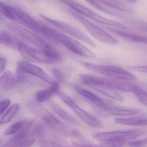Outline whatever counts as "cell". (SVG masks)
<instances>
[{
	"label": "cell",
	"instance_id": "e0dca14e",
	"mask_svg": "<svg viewBox=\"0 0 147 147\" xmlns=\"http://www.w3.org/2000/svg\"><path fill=\"white\" fill-rule=\"evenodd\" d=\"M70 86L74 90H75L82 96L86 98L88 100L93 103L97 106H100L104 105V101L99 97L97 96L90 91L81 87L78 85L74 84H70Z\"/></svg>",
	"mask_w": 147,
	"mask_h": 147
},
{
	"label": "cell",
	"instance_id": "1f68e13d",
	"mask_svg": "<svg viewBox=\"0 0 147 147\" xmlns=\"http://www.w3.org/2000/svg\"><path fill=\"white\" fill-rule=\"evenodd\" d=\"M129 68L132 70L138 71V72H142V73H147V67L146 66H133L129 67Z\"/></svg>",
	"mask_w": 147,
	"mask_h": 147
},
{
	"label": "cell",
	"instance_id": "5b68a950",
	"mask_svg": "<svg viewBox=\"0 0 147 147\" xmlns=\"http://www.w3.org/2000/svg\"><path fill=\"white\" fill-rule=\"evenodd\" d=\"M145 133L143 129L116 130L100 131L92 135L93 138L101 142L116 141L124 142L134 140L142 136Z\"/></svg>",
	"mask_w": 147,
	"mask_h": 147
},
{
	"label": "cell",
	"instance_id": "836d02e7",
	"mask_svg": "<svg viewBox=\"0 0 147 147\" xmlns=\"http://www.w3.org/2000/svg\"><path fill=\"white\" fill-rule=\"evenodd\" d=\"M6 5H5L2 1H0V13L2 14L3 11H4V8L5 7Z\"/></svg>",
	"mask_w": 147,
	"mask_h": 147
},
{
	"label": "cell",
	"instance_id": "9a60e30c",
	"mask_svg": "<svg viewBox=\"0 0 147 147\" xmlns=\"http://www.w3.org/2000/svg\"><path fill=\"white\" fill-rule=\"evenodd\" d=\"M88 86L112 99L120 101L123 100V98L115 91V89L110 87L99 84H90Z\"/></svg>",
	"mask_w": 147,
	"mask_h": 147
},
{
	"label": "cell",
	"instance_id": "f546056e",
	"mask_svg": "<svg viewBox=\"0 0 147 147\" xmlns=\"http://www.w3.org/2000/svg\"><path fill=\"white\" fill-rule=\"evenodd\" d=\"M102 146H110V147H120L124 145V142H116V141H108V142H102Z\"/></svg>",
	"mask_w": 147,
	"mask_h": 147
},
{
	"label": "cell",
	"instance_id": "7a4b0ae2",
	"mask_svg": "<svg viewBox=\"0 0 147 147\" xmlns=\"http://www.w3.org/2000/svg\"><path fill=\"white\" fill-rule=\"evenodd\" d=\"M46 28L55 43L61 44L71 52L79 55L90 58L96 57L92 51L76 39L51 28L47 25Z\"/></svg>",
	"mask_w": 147,
	"mask_h": 147
},
{
	"label": "cell",
	"instance_id": "7402d4cb",
	"mask_svg": "<svg viewBox=\"0 0 147 147\" xmlns=\"http://www.w3.org/2000/svg\"><path fill=\"white\" fill-rule=\"evenodd\" d=\"M108 29L109 30L112 31L113 32L117 34L122 37L129 39L131 41L137 42L142 43H147V38L144 36L137 35V34L126 33V32L119 30H117V29H113L112 28H109Z\"/></svg>",
	"mask_w": 147,
	"mask_h": 147
},
{
	"label": "cell",
	"instance_id": "7c38bea8",
	"mask_svg": "<svg viewBox=\"0 0 147 147\" xmlns=\"http://www.w3.org/2000/svg\"><path fill=\"white\" fill-rule=\"evenodd\" d=\"M17 75H31L51 86L59 85L41 68L24 61H20L17 63Z\"/></svg>",
	"mask_w": 147,
	"mask_h": 147
},
{
	"label": "cell",
	"instance_id": "d4e9b609",
	"mask_svg": "<svg viewBox=\"0 0 147 147\" xmlns=\"http://www.w3.org/2000/svg\"><path fill=\"white\" fill-rule=\"evenodd\" d=\"M27 121L26 120H22L16 122L8 127L4 132V135L6 136L13 135L18 133L21 131L26 125Z\"/></svg>",
	"mask_w": 147,
	"mask_h": 147
},
{
	"label": "cell",
	"instance_id": "52a82bcc",
	"mask_svg": "<svg viewBox=\"0 0 147 147\" xmlns=\"http://www.w3.org/2000/svg\"><path fill=\"white\" fill-rule=\"evenodd\" d=\"M41 118L44 123L51 129L64 136L78 138L83 142L87 141L78 131L69 127L46 110L42 112Z\"/></svg>",
	"mask_w": 147,
	"mask_h": 147
},
{
	"label": "cell",
	"instance_id": "5bb4252c",
	"mask_svg": "<svg viewBox=\"0 0 147 147\" xmlns=\"http://www.w3.org/2000/svg\"><path fill=\"white\" fill-rule=\"evenodd\" d=\"M98 111L101 114L108 116H128L135 115L141 111L139 108H129L122 107L102 105L97 106Z\"/></svg>",
	"mask_w": 147,
	"mask_h": 147
},
{
	"label": "cell",
	"instance_id": "ffe728a7",
	"mask_svg": "<svg viewBox=\"0 0 147 147\" xmlns=\"http://www.w3.org/2000/svg\"><path fill=\"white\" fill-rule=\"evenodd\" d=\"M49 105L53 110L66 122L75 125H79V122L77 120L69 115L55 101L52 100H50L49 101Z\"/></svg>",
	"mask_w": 147,
	"mask_h": 147
},
{
	"label": "cell",
	"instance_id": "4dcf8cb0",
	"mask_svg": "<svg viewBox=\"0 0 147 147\" xmlns=\"http://www.w3.org/2000/svg\"><path fill=\"white\" fill-rule=\"evenodd\" d=\"M11 103V100L8 99L0 101V115L9 107Z\"/></svg>",
	"mask_w": 147,
	"mask_h": 147
},
{
	"label": "cell",
	"instance_id": "3957f363",
	"mask_svg": "<svg viewBox=\"0 0 147 147\" xmlns=\"http://www.w3.org/2000/svg\"><path fill=\"white\" fill-rule=\"evenodd\" d=\"M79 63L88 70L111 78L126 81H136L138 80L134 75L118 67L94 64L83 61H80Z\"/></svg>",
	"mask_w": 147,
	"mask_h": 147
},
{
	"label": "cell",
	"instance_id": "4fadbf2b",
	"mask_svg": "<svg viewBox=\"0 0 147 147\" xmlns=\"http://www.w3.org/2000/svg\"><path fill=\"white\" fill-rule=\"evenodd\" d=\"M18 50L27 61L44 64L55 63V61L48 58L40 50L32 47L23 42L20 41L19 42Z\"/></svg>",
	"mask_w": 147,
	"mask_h": 147
},
{
	"label": "cell",
	"instance_id": "9c48e42d",
	"mask_svg": "<svg viewBox=\"0 0 147 147\" xmlns=\"http://www.w3.org/2000/svg\"><path fill=\"white\" fill-rule=\"evenodd\" d=\"M40 16L48 24H51L56 28L57 30L70 35L74 38L86 43L90 46L95 47V43L92 40L79 29L62 21L48 18L43 14H40Z\"/></svg>",
	"mask_w": 147,
	"mask_h": 147
},
{
	"label": "cell",
	"instance_id": "f1b7e54d",
	"mask_svg": "<svg viewBox=\"0 0 147 147\" xmlns=\"http://www.w3.org/2000/svg\"><path fill=\"white\" fill-rule=\"evenodd\" d=\"M147 144V138L138 141H132L128 143V145L131 147H144Z\"/></svg>",
	"mask_w": 147,
	"mask_h": 147
},
{
	"label": "cell",
	"instance_id": "cb8c5ba5",
	"mask_svg": "<svg viewBox=\"0 0 147 147\" xmlns=\"http://www.w3.org/2000/svg\"><path fill=\"white\" fill-rule=\"evenodd\" d=\"M101 4L106 5L119 11H123L129 12L130 9L126 5L118 0H96Z\"/></svg>",
	"mask_w": 147,
	"mask_h": 147
},
{
	"label": "cell",
	"instance_id": "83f0119b",
	"mask_svg": "<svg viewBox=\"0 0 147 147\" xmlns=\"http://www.w3.org/2000/svg\"><path fill=\"white\" fill-rule=\"evenodd\" d=\"M51 73L53 77L55 80V81L59 83H64L66 80V76L63 72L57 68H54L51 70Z\"/></svg>",
	"mask_w": 147,
	"mask_h": 147
},
{
	"label": "cell",
	"instance_id": "30bf717a",
	"mask_svg": "<svg viewBox=\"0 0 147 147\" xmlns=\"http://www.w3.org/2000/svg\"><path fill=\"white\" fill-rule=\"evenodd\" d=\"M56 94L67 105L76 115L88 125L95 128H102L101 122L81 108L68 95L58 89Z\"/></svg>",
	"mask_w": 147,
	"mask_h": 147
},
{
	"label": "cell",
	"instance_id": "ac0fdd59",
	"mask_svg": "<svg viewBox=\"0 0 147 147\" xmlns=\"http://www.w3.org/2000/svg\"><path fill=\"white\" fill-rule=\"evenodd\" d=\"M16 84V79L10 71L5 72L0 77V90L8 91Z\"/></svg>",
	"mask_w": 147,
	"mask_h": 147
},
{
	"label": "cell",
	"instance_id": "e575fe53",
	"mask_svg": "<svg viewBox=\"0 0 147 147\" xmlns=\"http://www.w3.org/2000/svg\"><path fill=\"white\" fill-rule=\"evenodd\" d=\"M126 1L132 3H136L137 1V0H126Z\"/></svg>",
	"mask_w": 147,
	"mask_h": 147
},
{
	"label": "cell",
	"instance_id": "8fae6325",
	"mask_svg": "<svg viewBox=\"0 0 147 147\" xmlns=\"http://www.w3.org/2000/svg\"><path fill=\"white\" fill-rule=\"evenodd\" d=\"M36 121L31 120L27 122L21 131L8 141L5 147H30L36 141V138L31 134V131Z\"/></svg>",
	"mask_w": 147,
	"mask_h": 147
},
{
	"label": "cell",
	"instance_id": "277c9868",
	"mask_svg": "<svg viewBox=\"0 0 147 147\" xmlns=\"http://www.w3.org/2000/svg\"><path fill=\"white\" fill-rule=\"evenodd\" d=\"M59 1L68 6L71 9L82 16L88 18L100 24L110 26L111 28L113 29L121 30H125L126 29V26L123 24L102 17L74 0Z\"/></svg>",
	"mask_w": 147,
	"mask_h": 147
},
{
	"label": "cell",
	"instance_id": "4316f807",
	"mask_svg": "<svg viewBox=\"0 0 147 147\" xmlns=\"http://www.w3.org/2000/svg\"><path fill=\"white\" fill-rule=\"evenodd\" d=\"M85 1L94 8H96V9L100 10L101 11L104 12L106 13H108L111 15H117V16L119 14L117 12L109 8H106L104 6L100 5L96 0H85Z\"/></svg>",
	"mask_w": 147,
	"mask_h": 147
},
{
	"label": "cell",
	"instance_id": "6da1fadb",
	"mask_svg": "<svg viewBox=\"0 0 147 147\" xmlns=\"http://www.w3.org/2000/svg\"><path fill=\"white\" fill-rule=\"evenodd\" d=\"M7 26L13 32L40 50L47 57H51L55 53V48L37 33L14 22L9 23Z\"/></svg>",
	"mask_w": 147,
	"mask_h": 147
},
{
	"label": "cell",
	"instance_id": "603a6c76",
	"mask_svg": "<svg viewBox=\"0 0 147 147\" xmlns=\"http://www.w3.org/2000/svg\"><path fill=\"white\" fill-rule=\"evenodd\" d=\"M20 105L18 103L13 105L0 120V125L5 124L12 120L18 112Z\"/></svg>",
	"mask_w": 147,
	"mask_h": 147
},
{
	"label": "cell",
	"instance_id": "484cf974",
	"mask_svg": "<svg viewBox=\"0 0 147 147\" xmlns=\"http://www.w3.org/2000/svg\"><path fill=\"white\" fill-rule=\"evenodd\" d=\"M132 92H134L138 101L142 105L147 106V98L146 92L140 87L134 84H133L132 87Z\"/></svg>",
	"mask_w": 147,
	"mask_h": 147
},
{
	"label": "cell",
	"instance_id": "2e32d148",
	"mask_svg": "<svg viewBox=\"0 0 147 147\" xmlns=\"http://www.w3.org/2000/svg\"><path fill=\"white\" fill-rule=\"evenodd\" d=\"M114 121L115 123L118 124L133 126L146 125L147 123V117L145 113L127 118H117L115 119Z\"/></svg>",
	"mask_w": 147,
	"mask_h": 147
},
{
	"label": "cell",
	"instance_id": "8992f818",
	"mask_svg": "<svg viewBox=\"0 0 147 147\" xmlns=\"http://www.w3.org/2000/svg\"><path fill=\"white\" fill-rule=\"evenodd\" d=\"M69 12L72 17L82 24L90 34L98 41L107 45L117 44L118 42L115 38L90 22L83 16L72 9H69Z\"/></svg>",
	"mask_w": 147,
	"mask_h": 147
},
{
	"label": "cell",
	"instance_id": "d6a6232c",
	"mask_svg": "<svg viewBox=\"0 0 147 147\" xmlns=\"http://www.w3.org/2000/svg\"><path fill=\"white\" fill-rule=\"evenodd\" d=\"M6 60L3 57H0V73L5 70L6 67Z\"/></svg>",
	"mask_w": 147,
	"mask_h": 147
},
{
	"label": "cell",
	"instance_id": "44dd1931",
	"mask_svg": "<svg viewBox=\"0 0 147 147\" xmlns=\"http://www.w3.org/2000/svg\"><path fill=\"white\" fill-rule=\"evenodd\" d=\"M59 89V85H52L49 88L40 90L36 94V98L39 102H43L49 100L53 95L56 94Z\"/></svg>",
	"mask_w": 147,
	"mask_h": 147
},
{
	"label": "cell",
	"instance_id": "d6986e66",
	"mask_svg": "<svg viewBox=\"0 0 147 147\" xmlns=\"http://www.w3.org/2000/svg\"><path fill=\"white\" fill-rule=\"evenodd\" d=\"M19 42L6 30L0 31V45L18 49V44Z\"/></svg>",
	"mask_w": 147,
	"mask_h": 147
},
{
	"label": "cell",
	"instance_id": "ba28073f",
	"mask_svg": "<svg viewBox=\"0 0 147 147\" xmlns=\"http://www.w3.org/2000/svg\"><path fill=\"white\" fill-rule=\"evenodd\" d=\"M79 76L83 82L87 85L90 84H101L123 92H132L133 84L126 81L83 74H80Z\"/></svg>",
	"mask_w": 147,
	"mask_h": 147
}]
</instances>
